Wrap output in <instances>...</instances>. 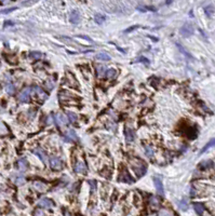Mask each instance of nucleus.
Masks as SVG:
<instances>
[{
    "instance_id": "1",
    "label": "nucleus",
    "mask_w": 215,
    "mask_h": 216,
    "mask_svg": "<svg viewBox=\"0 0 215 216\" xmlns=\"http://www.w3.org/2000/svg\"><path fill=\"white\" fill-rule=\"evenodd\" d=\"M131 165H132L133 171H134L137 177H142L143 175H145L147 167H146V164H145L144 161H142L140 159H134L131 161Z\"/></svg>"
},
{
    "instance_id": "2",
    "label": "nucleus",
    "mask_w": 215,
    "mask_h": 216,
    "mask_svg": "<svg viewBox=\"0 0 215 216\" xmlns=\"http://www.w3.org/2000/svg\"><path fill=\"white\" fill-rule=\"evenodd\" d=\"M118 180L124 182V183H129V184H132L133 182H134L132 178V176L130 175V173H129L128 169H125V167H122L121 172H120L119 176H118Z\"/></svg>"
},
{
    "instance_id": "3",
    "label": "nucleus",
    "mask_w": 215,
    "mask_h": 216,
    "mask_svg": "<svg viewBox=\"0 0 215 216\" xmlns=\"http://www.w3.org/2000/svg\"><path fill=\"white\" fill-rule=\"evenodd\" d=\"M194 34V26L189 23H186L185 25H183V27L181 28V35L185 38L190 37Z\"/></svg>"
},
{
    "instance_id": "4",
    "label": "nucleus",
    "mask_w": 215,
    "mask_h": 216,
    "mask_svg": "<svg viewBox=\"0 0 215 216\" xmlns=\"http://www.w3.org/2000/svg\"><path fill=\"white\" fill-rule=\"evenodd\" d=\"M30 92H31V89L30 88H26L22 91L21 93L18 94V99L20 102L22 103H28L29 98H30Z\"/></svg>"
},
{
    "instance_id": "5",
    "label": "nucleus",
    "mask_w": 215,
    "mask_h": 216,
    "mask_svg": "<svg viewBox=\"0 0 215 216\" xmlns=\"http://www.w3.org/2000/svg\"><path fill=\"white\" fill-rule=\"evenodd\" d=\"M153 184L156 186V189L159 195H161L162 197L164 196V189H163V184H162L161 178H159L158 176H153Z\"/></svg>"
},
{
    "instance_id": "6",
    "label": "nucleus",
    "mask_w": 215,
    "mask_h": 216,
    "mask_svg": "<svg viewBox=\"0 0 215 216\" xmlns=\"http://www.w3.org/2000/svg\"><path fill=\"white\" fill-rule=\"evenodd\" d=\"M50 167L54 171H58V170H61L63 167V162L58 158L53 157V158L50 159Z\"/></svg>"
},
{
    "instance_id": "7",
    "label": "nucleus",
    "mask_w": 215,
    "mask_h": 216,
    "mask_svg": "<svg viewBox=\"0 0 215 216\" xmlns=\"http://www.w3.org/2000/svg\"><path fill=\"white\" fill-rule=\"evenodd\" d=\"M34 154L37 155L38 158H40V160H41L43 163H48V155H47V152L43 150L42 148H40V147L36 148V149L34 150Z\"/></svg>"
},
{
    "instance_id": "8",
    "label": "nucleus",
    "mask_w": 215,
    "mask_h": 216,
    "mask_svg": "<svg viewBox=\"0 0 215 216\" xmlns=\"http://www.w3.org/2000/svg\"><path fill=\"white\" fill-rule=\"evenodd\" d=\"M74 170H75V172H77V173H83V174H84V173H87L88 167L84 162H82V161H77L76 164L74 165Z\"/></svg>"
},
{
    "instance_id": "9",
    "label": "nucleus",
    "mask_w": 215,
    "mask_h": 216,
    "mask_svg": "<svg viewBox=\"0 0 215 216\" xmlns=\"http://www.w3.org/2000/svg\"><path fill=\"white\" fill-rule=\"evenodd\" d=\"M80 20H81V15L80 13L77 11V10H74L71 11V14H69V21H71V24H79L80 23Z\"/></svg>"
},
{
    "instance_id": "10",
    "label": "nucleus",
    "mask_w": 215,
    "mask_h": 216,
    "mask_svg": "<svg viewBox=\"0 0 215 216\" xmlns=\"http://www.w3.org/2000/svg\"><path fill=\"white\" fill-rule=\"evenodd\" d=\"M38 205L40 208H53L54 206V203L52 200L48 199V198H42L38 201Z\"/></svg>"
},
{
    "instance_id": "11",
    "label": "nucleus",
    "mask_w": 215,
    "mask_h": 216,
    "mask_svg": "<svg viewBox=\"0 0 215 216\" xmlns=\"http://www.w3.org/2000/svg\"><path fill=\"white\" fill-rule=\"evenodd\" d=\"M58 98L61 102H67L71 98H74V96L71 95V93H69L68 91L66 90H62L60 91V95H58Z\"/></svg>"
},
{
    "instance_id": "12",
    "label": "nucleus",
    "mask_w": 215,
    "mask_h": 216,
    "mask_svg": "<svg viewBox=\"0 0 215 216\" xmlns=\"http://www.w3.org/2000/svg\"><path fill=\"white\" fill-rule=\"evenodd\" d=\"M124 135H125V141L127 143H132L134 139H135V135H134V132H133L132 129L130 128H125L124 130Z\"/></svg>"
},
{
    "instance_id": "13",
    "label": "nucleus",
    "mask_w": 215,
    "mask_h": 216,
    "mask_svg": "<svg viewBox=\"0 0 215 216\" xmlns=\"http://www.w3.org/2000/svg\"><path fill=\"white\" fill-rule=\"evenodd\" d=\"M54 118H55V122H56L58 125H64V124L68 123V119H66L65 116H63L61 114H55Z\"/></svg>"
},
{
    "instance_id": "14",
    "label": "nucleus",
    "mask_w": 215,
    "mask_h": 216,
    "mask_svg": "<svg viewBox=\"0 0 215 216\" xmlns=\"http://www.w3.org/2000/svg\"><path fill=\"white\" fill-rule=\"evenodd\" d=\"M31 91H34V92H36V93L38 94V96L40 97V99H42V101H43V99H47V98H48V94H47L46 92H45V91L42 90V89H41V88H40L39 86H35L33 88V89H31Z\"/></svg>"
},
{
    "instance_id": "15",
    "label": "nucleus",
    "mask_w": 215,
    "mask_h": 216,
    "mask_svg": "<svg viewBox=\"0 0 215 216\" xmlns=\"http://www.w3.org/2000/svg\"><path fill=\"white\" fill-rule=\"evenodd\" d=\"M65 137H66L67 142H78V136L75 133L74 130H68L65 134Z\"/></svg>"
},
{
    "instance_id": "16",
    "label": "nucleus",
    "mask_w": 215,
    "mask_h": 216,
    "mask_svg": "<svg viewBox=\"0 0 215 216\" xmlns=\"http://www.w3.org/2000/svg\"><path fill=\"white\" fill-rule=\"evenodd\" d=\"M66 83L68 84L69 86H71V88H77L78 89V86H79V83L77 81H76V79H75V77H73L71 73H68L66 76Z\"/></svg>"
},
{
    "instance_id": "17",
    "label": "nucleus",
    "mask_w": 215,
    "mask_h": 216,
    "mask_svg": "<svg viewBox=\"0 0 215 216\" xmlns=\"http://www.w3.org/2000/svg\"><path fill=\"white\" fill-rule=\"evenodd\" d=\"M95 60H97V61L107 62V61H110V60H112V56L108 55L107 53H105V52H101V53L96 54L95 55Z\"/></svg>"
},
{
    "instance_id": "18",
    "label": "nucleus",
    "mask_w": 215,
    "mask_h": 216,
    "mask_svg": "<svg viewBox=\"0 0 215 216\" xmlns=\"http://www.w3.org/2000/svg\"><path fill=\"white\" fill-rule=\"evenodd\" d=\"M17 167H18V170H20V171H23V172L26 171V170H27V167H28L27 160L25 159V158L18 160V162H17Z\"/></svg>"
},
{
    "instance_id": "19",
    "label": "nucleus",
    "mask_w": 215,
    "mask_h": 216,
    "mask_svg": "<svg viewBox=\"0 0 215 216\" xmlns=\"http://www.w3.org/2000/svg\"><path fill=\"white\" fill-rule=\"evenodd\" d=\"M194 211H196V213H197L199 216H202L203 212H204V206H203L202 203H199V202L194 203Z\"/></svg>"
},
{
    "instance_id": "20",
    "label": "nucleus",
    "mask_w": 215,
    "mask_h": 216,
    "mask_svg": "<svg viewBox=\"0 0 215 216\" xmlns=\"http://www.w3.org/2000/svg\"><path fill=\"white\" fill-rule=\"evenodd\" d=\"M149 204H150V206L153 208H158L159 206H160V201H159V199H158L157 197H150L149 198Z\"/></svg>"
},
{
    "instance_id": "21",
    "label": "nucleus",
    "mask_w": 215,
    "mask_h": 216,
    "mask_svg": "<svg viewBox=\"0 0 215 216\" xmlns=\"http://www.w3.org/2000/svg\"><path fill=\"white\" fill-rule=\"evenodd\" d=\"M34 187L36 188L37 190H39V191H45L47 189V185L45 183H42V182H35L34 183Z\"/></svg>"
},
{
    "instance_id": "22",
    "label": "nucleus",
    "mask_w": 215,
    "mask_h": 216,
    "mask_svg": "<svg viewBox=\"0 0 215 216\" xmlns=\"http://www.w3.org/2000/svg\"><path fill=\"white\" fill-rule=\"evenodd\" d=\"M137 11H141V12H147V11H156V9L153 7H145V5H141L138 4L136 7Z\"/></svg>"
},
{
    "instance_id": "23",
    "label": "nucleus",
    "mask_w": 215,
    "mask_h": 216,
    "mask_svg": "<svg viewBox=\"0 0 215 216\" xmlns=\"http://www.w3.org/2000/svg\"><path fill=\"white\" fill-rule=\"evenodd\" d=\"M67 117H68L69 122H71V123L77 122V120H78V116L75 114V112H73V111H68V112H67Z\"/></svg>"
},
{
    "instance_id": "24",
    "label": "nucleus",
    "mask_w": 215,
    "mask_h": 216,
    "mask_svg": "<svg viewBox=\"0 0 215 216\" xmlns=\"http://www.w3.org/2000/svg\"><path fill=\"white\" fill-rule=\"evenodd\" d=\"M94 21H95L96 24L99 25H102L106 21V16L105 15H102V14H96L95 16H94Z\"/></svg>"
},
{
    "instance_id": "25",
    "label": "nucleus",
    "mask_w": 215,
    "mask_h": 216,
    "mask_svg": "<svg viewBox=\"0 0 215 216\" xmlns=\"http://www.w3.org/2000/svg\"><path fill=\"white\" fill-rule=\"evenodd\" d=\"M117 75V70L114 69V68H109V69L105 73V76L108 78V79H114V78L116 77Z\"/></svg>"
},
{
    "instance_id": "26",
    "label": "nucleus",
    "mask_w": 215,
    "mask_h": 216,
    "mask_svg": "<svg viewBox=\"0 0 215 216\" xmlns=\"http://www.w3.org/2000/svg\"><path fill=\"white\" fill-rule=\"evenodd\" d=\"M29 57L33 58V60H40L42 57V53L39 52V51H31L29 53Z\"/></svg>"
},
{
    "instance_id": "27",
    "label": "nucleus",
    "mask_w": 215,
    "mask_h": 216,
    "mask_svg": "<svg viewBox=\"0 0 215 216\" xmlns=\"http://www.w3.org/2000/svg\"><path fill=\"white\" fill-rule=\"evenodd\" d=\"M212 146H215V139H211L209 143L205 145V146L203 147L202 149H201V151H200V155H202L203 152H205V151L209 149V148H211Z\"/></svg>"
},
{
    "instance_id": "28",
    "label": "nucleus",
    "mask_w": 215,
    "mask_h": 216,
    "mask_svg": "<svg viewBox=\"0 0 215 216\" xmlns=\"http://www.w3.org/2000/svg\"><path fill=\"white\" fill-rule=\"evenodd\" d=\"M204 13L207 14V16L211 17L212 15H213V13H214V7H213V5H207V7H204Z\"/></svg>"
},
{
    "instance_id": "29",
    "label": "nucleus",
    "mask_w": 215,
    "mask_h": 216,
    "mask_svg": "<svg viewBox=\"0 0 215 216\" xmlns=\"http://www.w3.org/2000/svg\"><path fill=\"white\" fill-rule=\"evenodd\" d=\"M145 152H146V156L148 158H153V149L151 146H149V145L145 146Z\"/></svg>"
},
{
    "instance_id": "30",
    "label": "nucleus",
    "mask_w": 215,
    "mask_h": 216,
    "mask_svg": "<svg viewBox=\"0 0 215 216\" xmlns=\"http://www.w3.org/2000/svg\"><path fill=\"white\" fill-rule=\"evenodd\" d=\"M105 70H106V67H105V66H97V67H96L97 77H103L104 75H105Z\"/></svg>"
},
{
    "instance_id": "31",
    "label": "nucleus",
    "mask_w": 215,
    "mask_h": 216,
    "mask_svg": "<svg viewBox=\"0 0 215 216\" xmlns=\"http://www.w3.org/2000/svg\"><path fill=\"white\" fill-rule=\"evenodd\" d=\"M178 206H179V208L183 210V211H186L187 208H188V203H187L186 200H182V201L178 202Z\"/></svg>"
},
{
    "instance_id": "32",
    "label": "nucleus",
    "mask_w": 215,
    "mask_h": 216,
    "mask_svg": "<svg viewBox=\"0 0 215 216\" xmlns=\"http://www.w3.org/2000/svg\"><path fill=\"white\" fill-rule=\"evenodd\" d=\"M5 91H7L9 94H13L15 92V88H14V86H13L12 83H8V84L5 86Z\"/></svg>"
},
{
    "instance_id": "33",
    "label": "nucleus",
    "mask_w": 215,
    "mask_h": 216,
    "mask_svg": "<svg viewBox=\"0 0 215 216\" xmlns=\"http://www.w3.org/2000/svg\"><path fill=\"white\" fill-rule=\"evenodd\" d=\"M213 164H212V161H205V162H201L200 163V169H207V167H211Z\"/></svg>"
},
{
    "instance_id": "34",
    "label": "nucleus",
    "mask_w": 215,
    "mask_h": 216,
    "mask_svg": "<svg viewBox=\"0 0 215 216\" xmlns=\"http://www.w3.org/2000/svg\"><path fill=\"white\" fill-rule=\"evenodd\" d=\"M46 86H47V89H48L49 91L53 90V89H54V81H52L51 79H49V80L46 82Z\"/></svg>"
},
{
    "instance_id": "35",
    "label": "nucleus",
    "mask_w": 215,
    "mask_h": 216,
    "mask_svg": "<svg viewBox=\"0 0 215 216\" xmlns=\"http://www.w3.org/2000/svg\"><path fill=\"white\" fill-rule=\"evenodd\" d=\"M176 45H177V48H178V49H179V50H181V52H182V53L184 54L185 56H187V57H191V55H190V54L188 53V52H187L186 50L184 49V48H183V47H182V45H179V43H176Z\"/></svg>"
},
{
    "instance_id": "36",
    "label": "nucleus",
    "mask_w": 215,
    "mask_h": 216,
    "mask_svg": "<svg viewBox=\"0 0 215 216\" xmlns=\"http://www.w3.org/2000/svg\"><path fill=\"white\" fill-rule=\"evenodd\" d=\"M88 183H89V185H90V187H91V190L93 192L96 190V182L93 180H88Z\"/></svg>"
},
{
    "instance_id": "37",
    "label": "nucleus",
    "mask_w": 215,
    "mask_h": 216,
    "mask_svg": "<svg viewBox=\"0 0 215 216\" xmlns=\"http://www.w3.org/2000/svg\"><path fill=\"white\" fill-rule=\"evenodd\" d=\"M135 62H136V63H145V64H149V60H148V58H146V57H143V56L136 58V60H135Z\"/></svg>"
},
{
    "instance_id": "38",
    "label": "nucleus",
    "mask_w": 215,
    "mask_h": 216,
    "mask_svg": "<svg viewBox=\"0 0 215 216\" xmlns=\"http://www.w3.org/2000/svg\"><path fill=\"white\" fill-rule=\"evenodd\" d=\"M16 9H17L16 7H14V8H10V9H4V10H1L0 13H2V14H8V13H11V12H13V11H15Z\"/></svg>"
},
{
    "instance_id": "39",
    "label": "nucleus",
    "mask_w": 215,
    "mask_h": 216,
    "mask_svg": "<svg viewBox=\"0 0 215 216\" xmlns=\"http://www.w3.org/2000/svg\"><path fill=\"white\" fill-rule=\"evenodd\" d=\"M14 183L16 184V185H23V184L25 183V178H24V177H22V176H20V177H16V178H15V180H14Z\"/></svg>"
},
{
    "instance_id": "40",
    "label": "nucleus",
    "mask_w": 215,
    "mask_h": 216,
    "mask_svg": "<svg viewBox=\"0 0 215 216\" xmlns=\"http://www.w3.org/2000/svg\"><path fill=\"white\" fill-rule=\"evenodd\" d=\"M58 39H61L63 41H68V42H73V39L69 38V37H66V36H56Z\"/></svg>"
},
{
    "instance_id": "41",
    "label": "nucleus",
    "mask_w": 215,
    "mask_h": 216,
    "mask_svg": "<svg viewBox=\"0 0 215 216\" xmlns=\"http://www.w3.org/2000/svg\"><path fill=\"white\" fill-rule=\"evenodd\" d=\"M34 216H45V212L40 208H37L34 213Z\"/></svg>"
},
{
    "instance_id": "42",
    "label": "nucleus",
    "mask_w": 215,
    "mask_h": 216,
    "mask_svg": "<svg viewBox=\"0 0 215 216\" xmlns=\"http://www.w3.org/2000/svg\"><path fill=\"white\" fill-rule=\"evenodd\" d=\"M138 27H140L138 25H135V26H132V27H129V28H127V29H125V30H124V33H125V34L131 33L132 30H134V29H137V28H138Z\"/></svg>"
},
{
    "instance_id": "43",
    "label": "nucleus",
    "mask_w": 215,
    "mask_h": 216,
    "mask_svg": "<svg viewBox=\"0 0 215 216\" xmlns=\"http://www.w3.org/2000/svg\"><path fill=\"white\" fill-rule=\"evenodd\" d=\"M77 38H80V39H84V40H88V41H90V42L92 41V39L90 38V37H88V36H82V35H78V36H77Z\"/></svg>"
},
{
    "instance_id": "44",
    "label": "nucleus",
    "mask_w": 215,
    "mask_h": 216,
    "mask_svg": "<svg viewBox=\"0 0 215 216\" xmlns=\"http://www.w3.org/2000/svg\"><path fill=\"white\" fill-rule=\"evenodd\" d=\"M14 25V22L12 21H5L4 22V27H9V26H13Z\"/></svg>"
},
{
    "instance_id": "45",
    "label": "nucleus",
    "mask_w": 215,
    "mask_h": 216,
    "mask_svg": "<svg viewBox=\"0 0 215 216\" xmlns=\"http://www.w3.org/2000/svg\"><path fill=\"white\" fill-rule=\"evenodd\" d=\"M34 3V2H31V1H25V2H22V4H31Z\"/></svg>"
},
{
    "instance_id": "46",
    "label": "nucleus",
    "mask_w": 215,
    "mask_h": 216,
    "mask_svg": "<svg viewBox=\"0 0 215 216\" xmlns=\"http://www.w3.org/2000/svg\"><path fill=\"white\" fill-rule=\"evenodd\" d=\"M65 216H71V215L68 212H67V213H65Z\"/></svg>"
}]
</instances>
